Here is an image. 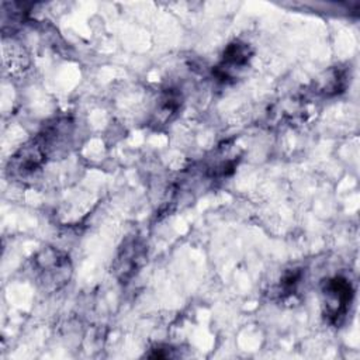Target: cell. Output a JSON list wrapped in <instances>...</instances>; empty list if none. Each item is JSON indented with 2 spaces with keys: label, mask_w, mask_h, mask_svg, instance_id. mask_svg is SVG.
Masks as SVG:
<instances>
[{
  "label": "cell",
  "mask_w": 360,
  "mask_h": 360,
  "mask_svg": "<svg viewBox=\"0 0 360 360\" xmlns=\"http://www.w3.org/2000/svg\"><path fill=\"white\" fill-rule=\"evenodd\" d=\"M32 270L37 283L45 291H56L69 281L72 263L65 252L48 246L32 257Z\"/></svg>",
  "instance_id": "cell-1"
},
{
  "label": "cell",
  "mask_w": 360,
  "mask_h": 360,
  "mask_svg": "<svg viewBox=\"0 0 360 360\" xmlns=\"http://www.w3.org/2000/svg\"><path fill=\"white\" fill-rule=\"evenodd\" d=\"M354 290L352 283L343 276H335L322 284L323 315L330 323H340L353 301Z\"/></svg>",
  "instance_id": "cell-2"
},
{
  "label": "cell",
  "mask_w": 360,
  "mask_h": 360,
  "mask_svg": "<svg viewBox=\"0 0 360 360\" xmlns=\"http://www.w3.org/2000/svg\"><path fill=\"white\" fill-rule=\"evenodd\" d=\"M146 259V246L138 239L132 238L124 243L114 262V273L121 283H127L142 267Z\"/></svg>",
  "instance_id": "cell-3"
},
{
  "label": "cell",
  "mask_w": 360,
  "mask_h": 360,
  "mask_svg": "<svg viewBox=\"0 0 360 360\" xmlns=\"http://www.w3.org/2000/svg\"><path fill=\"white\" fill-rule=\"evenodd\" d=\"M252 53L253 52L246 42L235 41L229 44L222 53L221 62L215 66L214 75L224 82L233 79L239 70L249 65Z\"/></svg>",
  "instance_id": "cell-4"
},
{
  "label": "cell",
  "mask_w": 360,
  "mask_h": 360,
  "mask_svg": "<svg viewBox=\"0 0 360 360\" xmlns=\"http://www.w3.org/2000/svg\"><path fill=\"white\" fill-rule=\"evenodd\" d=\"M181 104V96L174 89H167L162 93L158 108H156V121L158 122H166L170 120L180 108Z\"/></svg>",
  "instance_id": "cell-5"
},
{
  "label": "cell",
  "mask_w": 360,
  "mask_h": 360,
  "mask_svg": "<svg viewBox=\"0 0 360 360\" xmlns=\"http://www.w3.org/2000/svg\"><path fill=\"white\" fill-rule=\"evenodd\" d=\"M302 277H304L302 269H290V270H287L283 274V277L280 278V283H278V287H277V294L281 298H287V297L295 294Z\"/></svg>",
  "instance_id": "cell-6"
},
{
  "label": "cell",
  "mask_w": 360,
  "mask_h": 360,
  "mask_svg": "<svg viewBox=\"0 0 360 360\" xmlns=\"http://www.w3.org/2000/svg\"><path fill=\"white\" fill-rule=\"evenodd\" d=\"M346 86V77L345 73L340 70H329L325 76V79L321 80V90L325 94H336L339 91H343Z\"/></svg>",
  "instance_id": "cell-7"
}]
</instances>
